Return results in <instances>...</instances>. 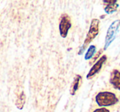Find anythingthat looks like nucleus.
Returning <instances> with one entry per match:
<instances>
[{
  "instance_id": "nucleus-1",
  "label": "nucleus",
  "mask_w": 120,
  "mask_h": 112,
  "mask_svg": "<svg viewBox=\"0 0 120 112\" xmlns=\"http://www.w3.org/2000/svg\"><path fill=\"white\" fill-rule=\"evenodd\" d=\"M118 99L114 93L111 92H100L95 97V102L100 107L111 106L118 103Z\"/></svg>"
},
{
  "instance_id": "nucleus-2",
  "label": "nucleus",
  "mask_w": 120,
  "mask_h": 112,
  "mask_svg": "<svg viewBox=\"0 0 120 112\" xmlns=\"http://www.w3.org/2000/svg\"><path fill=\"white\" fill-rule=\"evenodd\" d=\"M100 20L97 18H94L91 20L90 22V29H89V31L86 35V37L85 40H84L83 45L81 47L80 50L78 52V54H82L83 53L84 50L86 49V47L97 36V35L99 34V31H100Z\"/></svg>"
},
{
  "instance_id": "nucleus-3",
  "label": "nucleus",
  "mask_w": 120,
  "mask_h": 112,
  "mask_svg": "<svg viewBox=\"0 0 120 112\" xmlns=\"http://www.w3.org/2000/svg\"><path fill=\"white\" fill-rule=\"evenodd\" d=\"M120 27V20H115L111 23L109 27L108 28L106 33V36H105V45L103 50H105L109 47V45L111 44V42L113 40L115 35H116L118 30Z\"/></svg>"
},
{
  "instance_id": "nucleus-4",
  "label": "nucleus",
  "mask_w": 120,
  "mask_h": 112,
  "mask_svg": "<svg viewBox=\"0 0 120 112\" xmlns=\"http://www.w3.org/2000/svg\"><path fill=\"white\" fill-rule=\"evenodd\" d=\"M72 27L71 17L67 13H64L60 17L59 22V33L61 37L66 38L68 34V31Z\"/></svg>"
},
{
  "instance_id": "nucleus-5",
  "label": "nucleus",
  "mask_w": 120,
  "mask_h": 112,
  "mask_svg": "<svg viewBox=\"0 0 120 112\" xmlns=\"http://www.w3.org/2000/svg\"><path fill=\"white\" fill-rule=\"evenodd\" d=\"M106 60H107L106 55H102L101 57H100V59L95 62V64H94L91 68H90V71H89V73L86 75V78L90 79V78H92L95 74L98 73L100 71V69H101L103 64L106 62Z\"/></svg>"
},
{
  "instance_id": "nucleus-6",
  "label": "nucleus",
  "mask_w": 120,
  "mask_h": 112,
  "mask_svg": "<svg viewBox=\"0 0 120 112\" xmlns=\"http://www.w3.org/2000/svg\"><path fill=\"white\" fill-rule=\"evenodd\" d=\"M110 83L113 85L115 89L120 91V72L117 69H113L110 73L109 78Z\"/></svg>"
},
{
  "instance_id": "nucleus-7",
  "label": "nucleus",
  "mask_w": 120,
  "mask_h": 112,
  "mask_svg": "<svg viewBox=\"0 0 120 112\" xmlns=\"http://www.w3.org/2000/svg\"><path fill=\"white\" fill-rule=\"evenodd\" d=\"M82 83V76L81 75H76L75 78H74L73 82H72V85L70 87V94L72 96H74L77 92V91L79 89Z\"/></svg>"
},
{
  "instance_id": "nucleus-8",
  "label": "nucleus",
  "mask_w": 120,
  "mask_h": 112,
  "mask_svg": "<svg viewBox=\"0 0 120 112\" xmlns=\"http://www.w3.org/2000/svg\"><path fill=\"white\" fill-rule=\"evenodd\" d=\"M25 103H26V95L24 93V92H22L20 94V96L17 97V100H16V105H17V107L19 110H22Z\"/></svg>"
},
{
  "instance_id": "nucleus-9",
  "label": "nucleus",
  "mask_w": 120,
  "mask_h": 112,
  "mask_svg": "<svg viewBox=\"0 0 120 112\" xmlns=\"http://www.w3.org/2000/svg\"><path fill=\"white\" fill-rule=\"evenodd\" d=\"M95 50H96V47L95 45H91L89 46V48L87 49L86 53L85 54V59L86 60H89L94 56V54H95Z\"/></svg>"
},
{
  "instance_id": "nucleus-10",
  "label": "nucleus",
  "mask_w": 120,
  "mask_h": 112,
  "mask_svg": "<svg viewBox=\"0 0 120 112\" xmlns=\"http://www.w3.org/2000/svg\"><path fill=\"white\" fill-rule=\"evenodd\" d=\"M118 4H109V5H106V7L105 8V11L107 14H111L113 12H115L117 11L118 8Z\"/></svg>"
},
{
  "instance_id": "nucleus-11",
  "label": "nucleus",
  "mask_w": 120,
  "mask_h": 112,
  "mask_svg": "<svg viewBox=\"0 0 120 112\" xmlns=\"http://www.w3.org/2000/svg\"><path fill=\"white\" fill-rule=\"evenodd\" d=\"M93 112H109V110H107V109L105 108V107H101V108L95 109Z\"/></svg>"
},
{
  "instance_id": "nucleus-12",
  "label": "nucleus",
  "mask_w": 120,
  "mask_h": 112,
  "mask_svg": "<svg viewBox=\"0 0 120 112\" xmlns=\"http://www.w3.org/2000/svg\"><path fill=\"white\" fill-rule=\"evenodd\" d=\"M117 0H105L104 4H106V5H109V4H116Z\"/></svg>"
},
{
  "instance_id": "nucleus-13",
  "label": "nucleus",
  "mask_w": 120,
  "mask_h": 112,
  "mask_svg": "<svg viewBox=\"0 0 120 112\" xmlns=\"http://www.w3.org/2000/svg\"><path fill=\"white\" fill-rule=\"evenodd\" d=\"M103 51H104V50H103V49H102V50H100V51H98V52H97V54H95V56H94L93 61H95V60H96V59L99 58V56H100V54H102V52H103Z\"/></svg>"
}]
</instances>
